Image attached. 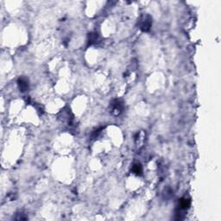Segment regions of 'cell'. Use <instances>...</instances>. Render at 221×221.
<instances>
[{"label": "cell", "mask_w": 221, "mask_h": 221, "mask_svg": "<svg viewBox=\"0 0 221 221\" xmlns=\"http://www.w3.org/2000/svg\"><path fill=\"white\" fill-rule=\"evenodd\" d=\"M152 24V18L149 15H144L141 17L140 20V29L142 31L147 32L150 30Z\"/></svg>", "instance_id": "cell-1"}, {"label": "cell", "mask_w": 221, "mask_h": 221, "mask_svg": "<svg viewBox=\"0 0 221 221\" xmlns=\"http://www.w3.org/2000/svg\"><path fill=\"white\" fill-rule=\"evenodd\" d=\"M110 106H111V113L115 116H119L123 110V104L118 99L113 100L110 104Z\"/></svg>", "instance_id": "cell-2"}, {"label": "cell", "mask_w": 221, "mask_h": 221, "mask_svg": "<svg viewBox=\"0 0 221 221\" xmlns=\"http://www.w3.org/2000/svg\"><path fill=\"white\" fill-rule=\"evenodd\" d=\"M17 84L22 92H25L29 88V82L25 78H20L17 80Z\"/></svg>", "instance_id": "cell-3"}, {"label": "cell", "mask_w": 221, "mask_h": 221, "mask_svg": "<svg viewBox=\"0 0 221 221\" xmlns=\"http://www.w3.org/2000/svg\"><path fill=\"white\" fill-rule=\"evenodd\" d=\"M190 206V200L188 199H182L180 200V209L181 211H183V210H187L188 207Z\"/></svg>", "instance_id": "cell-4"}, {"label": "cell", "mask_w": 221, "mask_h": 221, "mask_svg": "<svg viewBox=\"0 0 221 221\" xmlns=\"http://www.w3.org/2000/svg\"><path fill=\"white\" fill-rule=\"evenodd\" d=\"M97 39H98V34L96 33H91L89 34V36H88V44L91 45L93 43H94L97 42Z\"/></svg>", "instance_id": "cell-5"}, {"label": "cell", "mask_w": 221, "mask_h": 221, "mask_svg": "<svg viewBox=\"0 0 221 221\" xmlns=\"http://www.w3.org/2000/svg\"><path fill=\"white\" fill-rule=\"evenodd\" d=\"M132 171H133L136 174H141V173L142 172V166L140 165V164H138V163H136V164L133 165Z\"/></svg>", "instance_id": "cell-6"}]
</instances>
